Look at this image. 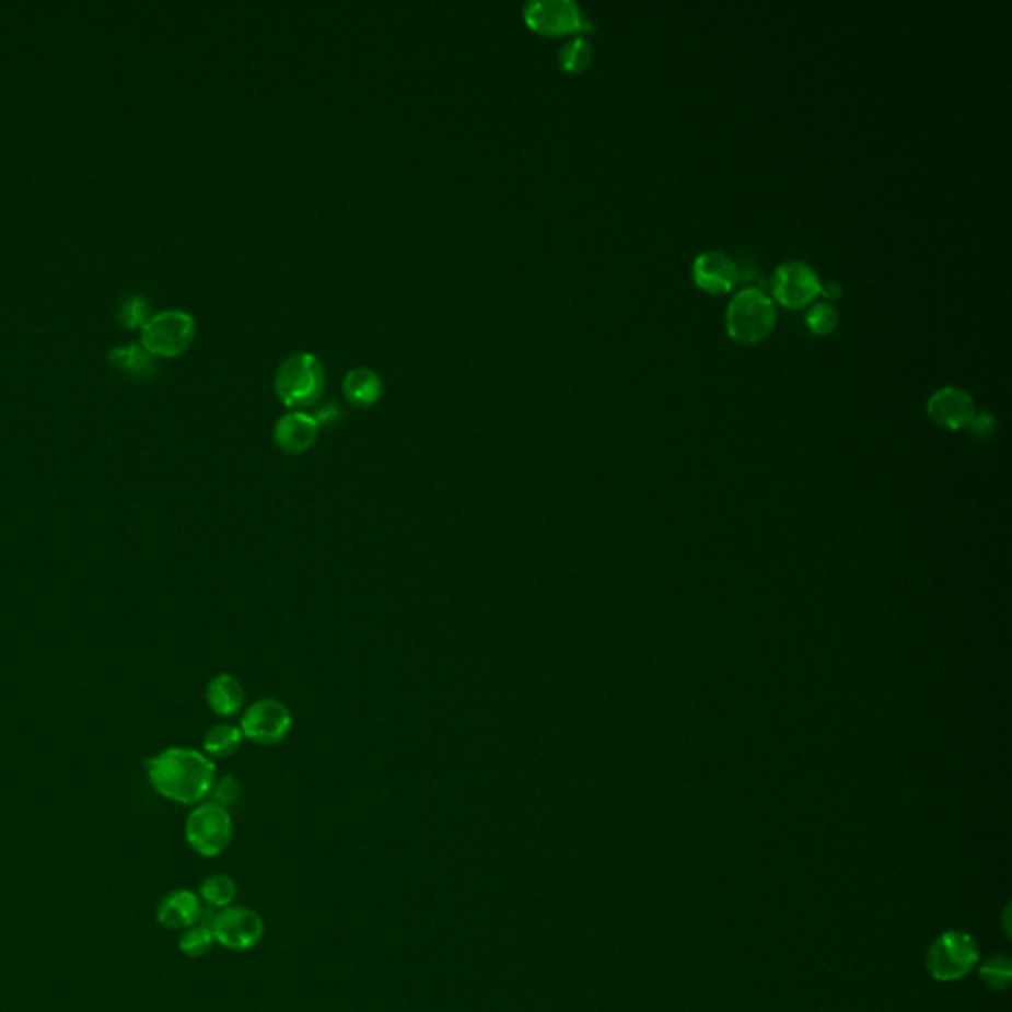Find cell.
Segmentation results:
<instances>
[{
    "label": "cell",
    "instance_id": "cell-2",
    "mask_svg": "<svg viewBox=\"0 0 1012 1012\" xmlns=\"http://www.w3.org/2000/svg\"><path fill=\"white\" fill-rule=\"evenodd\" d=\"M776 318L778 313L771 296L757 287H747L728 305V335L737 342L754 345L769 337V333L776 327Z\"/></svg>",
    "mask_w": 1012,
    "mask_h": 1012
},
{
    "label": "cell",
    "instance_id": "cell-18",
    "mask_svg": "<svg viewBox=\"0 0 1012 1012\" xmlns=\"http://www.w3.org/2000/svg\"><path fill=\"white\" fill-rule=\"evenodd\" d=\"M198 898L210 908L224 910L228 906H232L235 898H237V884L228 874H212V876L202 880L200 889H198Z\"/></svg>",
    "mask_w": 1012,
    "mask_h": 1012
},
{
    "label": "cell",
    "instance_id": "cell-26",
    "mask_svg": "<svg viewBox=\"0 0 1012 1012\" xmlns=\"http://www.w3.org/2000/svg\"><path fill=\"white\" fill-rule=\"evenodd\" d=\"M821 295L825 296L827 301H835V299L842 295V286H840L839 281H825L821 286Z\"/></svg>",
    "mask_w": 1012,
    "mask_h": 1012
},
{
    "label": "cell",
    "instance_id": "cell-6",
    "mask_svg": "<svg viewBox=\"0 0 1012 1012\" xmlns=\"http://www.w3.org/2000/svg\"><path fill=\"white\" fill-rule=\"evenodd\" d=\"M293 728L289 706L277 698H261L247 706L240 720V730L257 746H276L283 742Z\"/></svg>",
    "mask_w": 1012,
    "mask_h": 1012
},
{
    "label": "cell",
    "instance_id": "cell-13",
    "mask_svg": "<svg viewBox=\"0 0 1012 1012\" xmlns=\"http://www.w3.org/2000/svg\"><path fill=\"white\" fill-rule=\"evenodd\" d=\"M928 411L931 418L941 426L951 428V430H959V428L969 426L975 418V404H973L969 392L947 386V388L938 389L931 396L928 402Z\"/></svg>",
    "mask_w": 1012,
    "mask_h": 1012
},
{
    "label": "cell",
    "instance_id": "cell-23",
    "mask_svg": "<svg viewBox=\"0 0 1012 1012\" xmlns=\"http://www.w3.org/2000/svg\"><path fill=\"white\" fill-rule=\"evenodd\" d=\"M805 321L815 335H828L839 325V311L830 303H817L809 309Z\"/></svg>",
    "mask_w": 1012,
    "mask_h": 1012
},
{
    "label": "cell",
    "instance_id": "cell-12",
    "mask_svg": "<svg viewBox=\"0 0 1012 1012\" xmlns=\"http://www.w3.org/2000/svg\"><path fill=\"white\" fill-rule=\"evenodd\" d=\"M318 421L313 414L303 409H293L281 416L276 423V443L291 455L305 453L315 445L318 435Z\"/></svg>",
    "mask_w": 1012,
    "mask_h": 1012
},
{
    "label": "cell",
    "instance_id": "cell-1",
    "mask_svg": "<svg viewBox=\"0 0 1012 1012\" xmlns=\"http://www.w3.org/2000/svg\"><path fill=\"white\" fill-rule=\"evenodd\" d=\"M147 776L164 799L181 805H200L214 786L216 766L205 752L168 747L147 761Z\"/></svg>",
    "mask_w": 1012,
    "mask_h": 1012
},
{
    "label": "cell",
    "instance_id": "cell-9",
    "mask_svg": "<svg viewBox=\"0 0 1012 1012\" xmlns=\"http://www.w3.org/2000/svg\"><path fill=\"white\" fill-rule=\"evenodd\" d=\"M524 21L536 32L560 36L568 32H592L595 26L583 16L573 0H531L524 4Z\"/></svg>",
    "mask_w": 1012,
    "mask_h": 1012
},
{
    "label": "cell",
    "instance_id": "cell-4",
    "mask_svg": "<svg viewBox=\"0 0 1012 1012\" xmlns=\"http://www.w3.org/2000/svg\"><path fill=\"white\" fill-rule=\"evenodd\" d=\"M979 963V945L967 931L940 933L928 950L926 967L935 981H959Z\"/></svg>",
    "mask_w": 1012,
    "mask_h": 1012
},
{
    "label": "cell",
    "instance_id": "cell-20",
    "mask_svg": "<svg viewBox=\"0 0 1012 1012\" xmlns=\"http://www.w3.org/2000/svg\"><path fill=\"white\" fill-rule=\"evenodd\" d=\"M214 943L212 928L205 926V923H196L193 928L181 931L178 950L183 951L186 957H190V959H200V957H205L210 953V950L214 947Z\"/></svg>",
    "mask_w": 1012,
    "mask_h": 1012
},
{
    "label": "cell",
    "instance_id": "cell-10",
    "mask_svg": "<svg viewBox=\"0 0 1012 1012\" xmlns=\"http://www.w3.org/2000/svg\"><path fill=\"white\" fill-rule=\"evenodd\" d=\"M821 277L807 261L789 259L776 269L771 279V291L781 305L786 307H805L815 296L821 295Z\"/></svg>",
    "mask_w": 1012,
    "mask_h": 1012
},
{
    "label": "cell",
    "instance_id": "cell-17",
    "mask_svg": "<svg viewBox=\"0 0 1012 1012\" xmlns=\"http://www.w3.org/2000/svg\"><path fill=\"white\" fill-rule=\"evenodd\" d=\"M244 734L240 726L234 724H216L206 732L202 749L210 759H224L234 756L237 747L242 746Z\"/></svg>",
    "mask_w": 1012,
    "mask_h": 1012
},
{
    "label": "cell",
    "instance_id": "cell-5",
    "mask_svg": "<svg viewBox=\"0 0 1012 1012\" xmlns=\"http://www.w3.org/2000/svg\"><path fill=\"white\" fill-rule=\"evenodd\" d=\"M185 837L196 854L205 859H216L232 842L234 821L230 817L228 809L206 801L193 809V813L186 818Z\"/></svg>",
    "mask_w": 1012,
    "mask_h": 1012
},
{
    "label": "cell",
    "instance_id": "cell-15",
    "mask_svg": "<svg viewBox=\"0 0 1012 1012\" xmlns=\"http://www.w3.org/2000/svg\"><path fill=\"white\" fill-rule=\"evenodd\" d=\"M206 702L216 717L232 718L246 706V688L230 673L214 676L206 688Z\"/></svg>",
    "mask_w": 1012,
    "mask_h": 1012
},
{
    "label": "cell",
    "instance_id": "cell-19",
    "mask_svg": "<svg viewBox=\"0 0 1012 1012\" xmlns=\"http://www.w3.org/2000/svg\"><path fill=\"white\" fill-rule=\"evenodd\" d=\"M109 359L117 369L125 370L133 376H147L153 372V354L143 345L115 348Z\"/></svg>",
    "mask_w": 1012,
    "mask_h": 1012
},
{
    "label": "cell",
    "instance_id": "cell-14",
    "mask_svg": "<svg viewBox=\"0 0 1012 1012\" xmlns=\"http://www.w3.org/2000/svg\"><path fill=\"white\" fill-rule=\"evenodd\" d=\"M202 918V900L193 889H173L166 894L159 908L156 921L166 930L185 931Z\"/></svg>",
    "mask_w": 1012,
    "mask_h": 1012
},
{
    "label": "cell",
    "instance_id": "cell-24",
    "mask_svg": "<svg viewBox=\"0 0 1012 1012\" xmlns=\"http://www.w3.org/2000/svg\"><path fill=\"white\" fill-rule=\"evenodd\" d=\"M240 795H242L240 779L235 778V776H224V778L216 779L208 798L216 805L228 809L237 803Z\"/></svg>",
    "mask_w": 1012,
    "mask_h": 1012
},
{
    "label": "cell",
    "instance_id": "cell-8",
    "mask_svg": "<svg viewBox=\"0 0 1012 1012\" xmlns=\"http://www.w3.org/2000/svg\"><path fill=\"white\" fill-rule=\"evenodd\" d=\"M210 928L216 943L232 951L254 950L266 933L264 918L256 910L235 904L218 911Z\"/></svg>",
    "mask_w": 1012,
    "mask_h": 1012
},
{
    "label": "cell",
    "instance_id": "cell-22",
    "mask_svg": "<svg viewBox=\"0 0 1012 1012\" xmlns=\"http://www.w3.org/2000/svg\"><path fill=\"white\" fill-rule=\"evenodd\" d=\"M979 975H981V981L987 987H991L994 991H1002V989H1007L1011 985V959L1002 957V955H994L991 959L982 963Z\"/></svg>",
    "mask_w": 1012,
    "mask_h": 1012
},
{
    "label": "cell",
    "instance_id": "cell-21",
    "mask_svg": "<svg viewBox=\"0 0 1012 1012\" xmlns=\"http://www.w3.org/2000/svg\"><path fill=\"white\" fill-rule=\"evenodd\" d=\"M592 44L583 36L566 42L560 50V66L566 72H583L592 63Z\"/></svg>",
    "mask_w": 1012,
    "mask_h": 1012
},
{
    "label": "cell",
    "instance_id": "cell-16",
    "mask_svg": "<svg viewBox=\"0 0 1012 1012\" xmlns=\"http://www.w3.org/2000/svg\"><path fill=\"white\" fill-rule=\"evenodd\" d=\"M342 389H345V396H347L348 402L357 408H370L379 402L380 396H382V389H384V384H382V379H380L379 372L376 370L367 369V367H357V369L350 370L347 376H345V382H342Z\"/></svg>",
    "mask_w": 1012,
    "mask_h": 1012
},
{
    "label": "cell",
    "instance_id": "cell-11",
    "mask_svg": "<svg viewBox=\"0 0 1012 1012\" xmlns=\"http://www.w3.org/2000/svg\"><path fill=\"white\" fill-rule=\"evenodd\" d=\"M740 266L722 252H705L693 264L696 286L708 293H728L740 281Z\"/></svg>",
    "mask_w": 1012,
    "mask_h": 1012
},
{
    "label": "cell",
    "instance_id": "cell-3",
    "mask_svg": "<svg viewBox=\"0 0 1012 1012\" xmlns=\"http://www.w3.org/2000/svg\"><path fill=\"white\" fill-rule=\"evenodd\" d=\"M325 388V369L311 352H296L279 367L276 392L281 402L293 409L313 406Z\"/></svg>",
    "mask_w": 1012,
    "mask_h": 1012
},
{
    "label": "cell",
    "instance_id": "cell-25",
    "mask_svg": "<svg viewBox=\"0 0 1012 1012\" xmlns=\"http://www.w3.org/2000/svg\"><path fill=\"white\" fill-rule=\"evenodd\" d=\"M119 315H121V321L127 327H143L144 323L149 321V305H147L143 296H129V299H125L124 307H121Z\"/></svg>",
    "mask_w": 1012,
    "mask_h": 1012
},
{
    "label": "cell",
    "instance_id": "cell-7",
    "mask_svg": "<svg viewBox=\"0 0 1012 1012\" xmlns=\"http://www.w3.org/2000/svg\"><path fill=\"white\" fill-rule=\"evenodd\" d=\"M196 323L185 311H163L143 325V345L151 354L174 357L195 340Z\"/></svg>",
    "mask_w": 1012,
    "mask_h": 1012
}]
</instances>
